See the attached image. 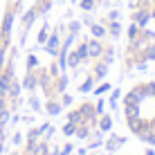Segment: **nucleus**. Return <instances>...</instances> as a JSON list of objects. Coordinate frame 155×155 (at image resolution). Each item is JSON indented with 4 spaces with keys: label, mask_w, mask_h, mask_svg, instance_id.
Wrapping results in <instances>:
<instances>
[{
    "label": "nucleus",
    "mask_w": 155,
    "mask_h": 155,
    "mask_svg": "<svg viewBox=\"0 0 155 155\" xmlns=\"http://www.w3.org/2000/svg\"><path fill=\"white\" fill-rule=\"evenodd\" d=\"M0 151H2V146H0Z\"/></svg>",
    "instance_id": "a211bd4d"
},
{
    "label": "nucleus",
    "mask_w": 155,
    "mask_h": 155,
    "mask_svg": "<svg viewBox=\"0 0 155 155\" xmlns=\"http://www.w3.org/2000/svg\"><path fill=\"white\" fill-rule=\"evenodd\" d=\"M36 83H38V79H36V74L29 70V72H27V77H25V81H23V88L34 90V88H36Z\"/></svg>",
    "instance_id": "7ed1b4c3"
},
{
    "label": "nucleus",
    "mask_w": 155,
    "mask_h": 155,
    "mask_svg": "<svg viewBox=\"0 0 155 155\" xmlns=\"http://www.w3.org/2000/svg\"><path fill=\"white\" fill-rule=\"evenodd\" d=\"M92 7H94V0H81V9H85V12H90Z\"/></svg>",
    "instance_id": "f8f14e48"
},
{
    "label": "nucleus",
    "mask_w": 155,
    "mask_h": 155,
    "mask_svg": "<svg viewBox=\"0 0 155 155\" xmlns=\"http://www.w3.org/2000/svg\"><path fill=\"white\" fill-rule=\"evenodd\" d=\"M47 110H50L52 115H56V113H58V104H54V101H52V104L47 106Z\"/></svg>",
    "instance_id": "2eb2a0df"
},
{
    "label": "nucleus",
    "mask_w": 155,
    "mask_h": 155,
    "mask_svg": "<svg viewBox=\"0 0 155 155\" xmlns=\"http://www.w3.org/2000/svg\"><path fill=\"white\" fill-rule=\"evenodd\" d=\"M7 121H9V110L7 108H0V128L7 124Z\"/></svg>",
    "instance_id": "6e6552de"
},
{
    "label": "nucleus",
    "mask_w": 155,
    "mask_h": 155,
    "mask_svg": "<svg viewBox=\"0 0 155 155\" xmlns=\"http://www.w3.org/2000/svg\"><path fill=\"white\" fill-rule=\"evenodd\" d=\"M94 74H97L94 79H104L106 77V63H99V65L94 68Z\"/></svg>",
    "instance_id": "0eeeda50"
},
{
    "label": "nucleus",
    "mask_w": 155,
    "mask_h": 155,
    "mask_svg": "<svg viewBox=\"0 0 155 155\" xmlns=\"http://www.w3.org/2000/svg\"><path fill=\"white\" fill-rule=\"evenodd\" d=\"M36 65H38V58H36L34 54H29L27 56V70H34Z\"/></svg>",
    "instance_id": "9d476101"
},
{
    "label": "nucleus",
    "mask_w": 155,
    "mask_h": 155,
    "mask_svg": "<svg viewBox=\"0 0 155 155\" xmlns=\"http://www.w3.org/2000/svg\"><path fill=\"white\" fill-rule=\"evenodd\" d=\"M92 83H94V79H85V81L81 83V92H88V90L92 88Z\"/></svg>",
    "instance_id": "9b49d317"
},
{
    "label": "nucleus",
    "mask_w": 155,
    "mask_h": 155,
    "mask_svg": "<svg viewBox=\"0 0 155 155\" xmlns=\"http://www.w3.org/2000/svg\"><path fill=\"white\" fill-rule=\"evenodd\" d=\"M106 90H110V85H108V83H104V85H99V88H97V94H104V92H106Z\"/></svg>",
    "instance_id": "dca6fc26"
},
{
    "label": "nucleus",
    "mask_w": 155,
    "mask_h": 155,
    "mask_svg": "<svg viewBox=\"0 0 155 155\" xmlns=\"http://www.w3.org/2000/svg\"><path fill=\"white\" fill-rule=\"evenodd\" d=\"M144 58H151V61H155V45H148L146 50H144Z\"/></svg>",
    "instance_id": "1a4fd4ad"
},
{
    "label": "nucleus",
    "mask_w": 155,
    "mask_h": 155,
    "mask_svg": "<svg viewBox=\"0 0 155 155\" xmlns=\"http://www.w3.org/2000/svg\"><path fill=\"white\" fill-rule=\"evenodd\" d=\"M151 16H155V9H153V12H151Z\"/></svg>",
    "instance_id": "f3484780"
},
{
    "label": "nucleus",
    "mask_w": 155,
    "mask_h": 155,
    "mask_svg": "<svg viewBox=\"0 0 155 155\" xmlns=\"http://www.w3.org/2000/svg\"><path fill=\"white\" fill-rule=\"evenodd\" d=\"M90 29H92V36H94V38H101V36L106 34V27H104V25H97V23L90 25Z\"/></svg>",
    "instance_id": "39448f33"
},
{
    "label": "nucleus",
    "mask_w": 155,
    "mask_h": 155,
    "mask_svg": "<svg viewBox=\"0 0 155 155\" xmlns=\"http://www.w3.org/2000/svg\"><path fill=\"white\" fill-rule=\"evenodd\" d=\"M148 18H151V12H148L146 7H140V12H135V16H133V23H137L140 27H144V25L148 23Z\"/></svg>",
    "instance_id": "f257e3e1"
},
{
    "label": "nucleus",
    "mask_w": 155,
    "mask_h": 155,
    "mask_svg": "<svg viewBox=\"0 0 155 155\" xmlns=\"http://www.w3.org/2000/svg\"><path fill=\"white\" fill-rule=\"evenodd\" d=\"M50 5H52V0H38L34 9H36V12H38V14H45L47 9H50Z\"/></svg>",
    "instance_id": "423d86ee"
},
{
    "label": "nucleus",
    "mask_w": 155,
    "mask_h": 155,
    "mask_svg": "<svg viewBox=\"0 0 155 155\" xmlns=\"http://www.w3.org/2000/svg\"><path fill=\"white\" fill-rule=\"evenodd\" d=\"M101 52H104V47H101V43H99L97 38L88 43V56H90V58H97V56H101Z\"/></svg>",
    "instance_id": "f03ea898"
},
{
    "label": "nucleus",
    "mask_w": 155,
    "mask_h": 155,
    "mask_svg": "<svg viewBox=\"0 0 155 155\" xmlns=\"http://www.w3.org/2000/svg\"><path fill=\"white\" fill-rule=\"evenodd\" d=\"M47 41V25L41 29V34H38V43H45Z\"/></svg>",
    "instance_id": "ddd939ff"
},
{
    "label": "nucleus",
    "mask_w": 155,
    "mask_h": 155,
    "mask_svg": "<svg viewBox=\"0 0 155 155\" xmlns=\"http://www.w3.org/2000/svg\"><path fill=\"white\" fill-rule=\"evenodd\" d=\"M119 23H113V25H110V34H113V36H117V34H119Z\"/></svg>",
    "instance_id": "4468645a"
},
{
    "label": "nucleus",
    "mask_w": 155,
    "mask_h": 155,
    "mask_svg": "<svg viewBox=\"0 0 155 155\" xmlns=\"http://www.w3.org/2000/svg\"><path fill=\"white\" fill-rule=\"evenodd\" d=\"M58 43H61V41H58V36L54 34V36H50V43H47V52H50V54H56V52H58Z\"/></svg>",
    "instance_id": "20e7f679"
}]
</instances>
